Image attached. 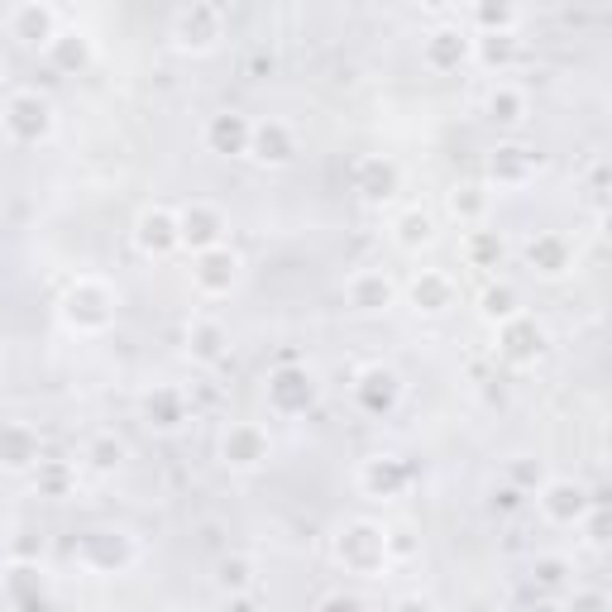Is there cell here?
Listing matches in <instances>:
<instances>
[{
  "label": "cell",
  "instance_id": "10",
  "mask_svg": "<svg viewBox=\"0 0 612 612\" xmlns=\"http://www.w3.org/2000/svg\"><path fill=\"white\" fill-rule=\"evenodd\" d=\"M249 134H254V125L244 120L240 110H220V115H211V125H206V144L216 153H244L249 149Z\"/></svg>",
  "mask_w": 612,
  "mask_h": 612
},
{
  "label": "cell",
  "instance_id": "9",
  "mask_svg": "<svg viewBox=\"0 0 612 612\" xmlns=\"http://www.w3.org/2000/svg\"><path fill=\"white\" fill-rule=\"evenodd\" d=\"M383 555H388V536H378L373 526H350L340 536V560L354 569H378Z\"/></svg>",
  "mask_w": 612,
  "mask_h": 612
},
{
  "label": "cell",
  "instance_id": "8",
  "mask_svg": "<svg viewBox=\"0 0 612 612\" xmlns=\"http://www.w3.org/2000/svg\"><path fill=\"white\" fill-rule=\"evenodd\" d=\"M220 455L225 464H235V469H259L263 459H268V436H263L259 426H230L225 440H220Z\"/></svg>",
  "mask_w": 612,
  "mask_h": 612
},
{
  "label": "cell",
  "instance_id": "6",
  "mask_svg": "<svg viewBox=\"0 0 612 612\" xmlns=\"http://www.w3.org/2000/svg\"><path fill=\"white\" fill-rule=\"evenodd\" d=\"M220 230H225V216H220L211 201H192V206L177 216V235H182L187 244H197L201 254H206V249H216Z\"/></svg>",
  "mask_w": 612,
  "mask_h": 612
},
{
  "label": "cell",
  "instance_id": "24",
  "mask_svg": "<svg viewBox=\"0 0 612 612\" xmlns=\"http://www.w3.org/2000/svg\"><path fill=\"white\" fill-rule=\"evenodd\" d=\"M91 464H96V469H115V464H120V445H115V440H96V445H91Z\"/></svg>",
  "mask_w": 612,
  "mask_h": 612
},
{
  "label": "cell",
  "instance_id": "23",
  "mask_svg": "<svg viewBox=\"0 0 612 612\" xmlns=\"http://www.w3.org/2000/svg\"><path fill=\"white\" fill-rule=\"evenodd\" d=\"M77 39H82V34H58V39H53V53H63V63L72 67V63H87V44H77Z\"/></svg>",
  "mask_w": 612,
  "mask_h": 612
},
{
  "label": "cell",
  "instance_id": "16",
  "mask_svg": "<svg viewBox=\"0 0 612 612\" xmlns=\"http://www.w3.org/2000/svg\"><path fill=\"white\" fill-rule=\"evenodd\" d=\"M412 297H416V311H445L455 302V287H450L445 273H421L412 283Z\"/></svg>",
  "mask_w": 612,
  "mask_h": 612
},
{
  "label": "cell",
  "instance_id": "2",
  "mask_svg": "<svg viewBox=\"0 0 612 612\" xmlns=\"http://www.w3.org/2000/svg\"><path fill=\"white\" fill-rule=\"evenodd\" d=\"M5 130L15 134L20 144H39V139L53 134V106L39 91H15L5 101Z\"/></svg>",
  "mask_w": 612,
  "mask_h": 612
},
{
  "label": "cell",
  "instance_id": "5",
  "mask_svg": "<svg viewBox=\"0 0 612 612\" xmlns=\"http://www.w3.org/2000/svg\"><path fill=\"white\" fill-rule=\"evenodd\" d=\"M110 292L101 283H77L72 287V297H67V321H72V326L77 330H101L110 321Z\"/></svg>",
  "mask_w": 612,
  "mask_h": 612
},
{
  "label": "cell",
  "instance_id": "13",
  "mask_svg": "<svg viewBox=\"0 0 612 612\" xmlns=\"http://www.w3.org/2000/svg\"><path fill=\"white\" fill-rule=\"evenodd\" d=\"M345 292H350V306H359V311H383V306L393 302V283L383 273H373V268L354 273Z\"/></svg>",
  "mask_w": 612,
  "mask_h": 612
},
{
  "label": "cell",
  "instance_id": "18",
  "mask_svg": "<svg viewBox=\"0 0 612 612\" xmlns=\"http://www.w3.org/2000/svg\"><path fill=\"white\" fill-rule=\"evenodd\" d=\"M488 115H493V120H507V125H517V120L526 115V96L512 87V82H498V87L488 91Z\"/></svg>",
  "mask_w": 612,
  "mask_h": 612
},
{
  "label": "cell",
  "instance_id": "3",
  "mask_svg": "<svg viewBox=\"0 0 612 612\" xmlns=\"http://www.w3.org/2000/svg\"><path fill=\"white\" fill-rule=\"evenodd\" d=\"M10 39H24V44H53V39H58V34H63V29H58V10H53V5H34V0H29V5H15V10H10Z\"/></svg>",
  "mask_w": 612,
  "mask_h": 612
},
{
  "label": "cell",
  "instance_id": "19",
  "mask_svg": "<svg viewBox=\"0 0 612 612\" xmlns=\"http://www.w3.org/2000/svg\"><path fill=\"white\" fill-rule=\"evenodd\" d=\"M579 498H584V493H579L574 483H550L541 503H546V512L555 517V522H574V517L584 512V503H579Z\"/></svg>",
  "mask_w": 612,
  "mask_h": 612
},
{
  "label": "cell",
  "instance_id": "27",
  "mask_svg": "<svg viewBox=\"0 0 612 612\" xmlns=\"http://www.w3.org/2000/svg\"><path fill=\"white\" fill-rule=\"evenodd\" d=\"M397 612H431V608H426L421 598H402V603H397Z\"/></svg>",
  "mask_w": 612,
  "mask_h": 612
},
{
  "label": "cell",
  "instance_id": "20",
  "mask_svg": "<svg viewBox=\"0 0 612 612\" xmlns=\"http://www.w3.org/2000/svg\"><path fill=\"white\" fill-rule=\"evenodd\" d=\"M469 20L479 24L474 34H512V24L522 20V15H517L512 5H474V15H469Z\"/></svg>",
  "mask_w": 612,
  "mask_h": 612
},
{
  "label": "cell",
  "instance_id": "15",
  "mask_svg": "<svg viewBox=\"0 0 612 612\" xmlns=\"http://www.w3.org/2000/svg\"><path fill=\"white\" fill-rule=\"evenodd\" d=\"M268 393H273V402H278L283 412H297V407H306V402H311V378H306V373H297V369H283V373H273Z\"/></svg>",
  "mask_w": 612,
  "mask_h": 612
},
{
  "label": "cell",
  "instance_id": "7",
  "mask_svg": "<svg viewBox=\"0 0 612 612\" xmlns=\"http://www.w3.org/2000/svg\"><path fill=\"white\" fill-rule=\"evenodd\" d=\"M192 278H197V287L206 292V297H220V292H230L235 287V278H240V254H230V249H206L201 254V263L192 268Z\"/></svg>",
  "mask_w": 612,
  "mask_h": 612
},
{
  "label": "cell",
  "instance_id": "4",
  "mask_svg": "<svg viewBox=\"0 0 612 612\" xmlns=\"http://www.w3.org/2000/svg\"><path fill=\"white\" fill-rule=\"evenodd\" d=\"M469 53H474V34L464 24H445V29L426 34V63L436 67V72H450V67L469 63Z\"/></svg>",
  "mask_w": 612,
  "mask_h": 612
},
{
  "label": "cell",
  "instance_id": "14",
  "mask_svg": "<svg viewBox=\"0 0 612 612\" xmlns=\"http://www.w3.org/2000/svg\"><path fill=\"white\" fill-rule=\"evenodd\" d=\"M34 459H39V440H34V431L5 421V426H0V464L24 469V464H34Z\"/></svg>",
  "mask_w": 612,
  "mask_h": 612
},
{
  "label": "cell",
  "instance_id": "17",
  "mask_svg": "<svg viewBox=\"0 0 612 612\" xmlns=\"http://www.w3.org/2000/svg\"><path fill=\"white\" fill-rule=\"evenodd\" d=\"M436 240V220L426 216V211H402L397 216V244L402 249H421V244Z\"/></svg>",
  "mask_w": 612,
  "mask_h": 612
},
{
  "label": "cell",
  "instance_id": "22",
  "mask_svg": "<svg viewBox=\"0 0 612 612\" xmlns=\"http://www.w3.org/2000/svg\"><path fill=\"white\" fill-rule=\"evenodd\" d=\"M220 584H225V589H249V584H254V565H249V560H225V565H220Z\"/></svg>",
  "mask_w": 612,
  "mask_h": 612
},
{
  "label": "cell",
  "instance_id": "26",
  "mask_svg": "<svg viewBox=\"0 0 612 612\" xmlns=\"http://www.w3.org/2000/svg\"><path fill=\"white\" fill-rule=\"evenodd\" d=\"M321 612H359V603H354V598H340V593H335V598H326V603H321Z\"/></svg>",
  "mask_w": 612,
  "mask_h": 612
},
{
  "label": "cell",
  "instance_id": "11",
  "mask_svg": "<svg viewBox=\"0 0 612 612\" xmlns=\"http://www.w3.org/2000/svg\"><path fill=\"white\" fill-rule=\"evenodd\" d=\"M249 153H254L259 163H287V158L297 153V139H292V130H287L283 120H268V125H254Z\"/></svg>",
  "mask_w": 612,
  "mask_h": 612
},
{
  "label": "cell",
  "instance_id": "25",
  "mask_svg": "<svg viewBox=\"0 0 612 612\" xmlns=\"http://www.w3.org/2000/svg\"><path fill=\"white\" fill-rule=\"evenodd\" d=\"M512 316V292H488V316Z\"/></svg>",
  "mask_w": 612,
  "mask_h": 612
},
{
  "label": "cell",
  "instance_id": "21",
  "mask_svg": "<svg viewBox=\"0 0 612 612\" xmlns=\"http://www.w3.org/2000/svg\"><path fill=\"white\" fill-rule=\"evenodd\" d=\"M192 354H197V359H206V364H211V359H220V354H225V330L211 326V321H201V326L192 330Z\"/></svg>",
  "mask_w": 612,
  "mask_h": 612
},
{
  "label": "cell",
  "instance_id": "12",
  "mask_svg": "<svg viewBox=\"0 0 612 612\" xmlns=\"http://www.w3.org/2000/svg\"><path fill=\"white\" fill-rule=\"evenodd\" d=\"M139 244H144L149 254H168L173 244H182V235H177V216H173V211H163V206H153V211H144V216H139Z\"/></svg>",
  "mask_w": 612,
  "mask_h": 612
},
{
  "label": "cell",
  "instance_id": "1",
  "mask_svg": "<svg viewBox=\"0 0 612 612\" xmlns=\"http://www.w3.org/2000/svg\"><path fill=\"white\" fill-rule=\"evenodd\" d=\"M168 34H173V44L182 53H211V48L225 39V15H220V5H182L168 24Z\"/></svg>",
  "mask_w": 612,
  "mask_h": 612
}]
</instances>
